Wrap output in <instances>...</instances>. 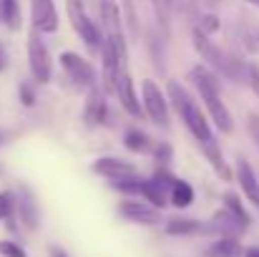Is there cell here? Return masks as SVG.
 Returning a JSON list of instances; mask_svg holds the SVG:
<instances>
[{
  "label": "cell",
  "instance_id": "1",
  "mask_svg": "<svg viewBox=\"0 0 259 257\" xmlns=\"http://www.w3.org/2000/svg\"><path fill=\"white\" fill-rule=\"evenodd\" d=\"M189 76H191L194 86L199 88V93H201V98H204V103H206V108H209V114H211V119H214V126H217L222 134H229L234 124H232V116H229L227 106L222 103V96H219L222 86L217 81V76H214L209 68H204V66L191 68Z\"/></svg>",
  "mask_w": 259,
  "mask_h": 257
},
{
  "label": "cell",
  "instance_id": "2",
  "mask_svg": "<svg viewBox=\"0 0 259 257\" xmlns=\"http://www.w3.org/2000/svg\"><path fill=\"white\" fill-rule=\"evenodd\" d=\"M166 91H169V98L174 101V108L181 114V119H184L186 129H189L199 141H209V139H211V126H209V121L204 119L201 108H199V106L191 101V96L181 88V84L169 81Z\"/></svg>",
  "mask_w": 259,
  "mask_h": 257
},
{
  "label": "cell",
  "instance_id": "3",
  "mask_svg": "<svg viewBox=\"0 0 259 257\" xmlns=\"http://www.w3.org/2000/svg\"><path fill=\"white\" fill-rule=\"evenodd\" d=\"M191 38H194V46H196V51L201 53V58H204L217 74H222L224 79H237V81L244 79V66H242L237 58L227 56L222 48H217L214 41H209V35H204L201 30H194Z\"/></svg>",
  "mask_w": 259,
  "mask_h": 257
},
{
  "label": "cell",
  "instance_id": "4",
  "mask_svg": "<svg viewBox=\"0 0 259 257\" xmlns=\"http://www.w3.org/2000/svg\"><path fill=\"white\" fill-rule=\"evenodd\" d=\"M101 20H103V28H106V38L113 43L116 53L128 58L126 35H123V20H121V10H118L116 0H101Z\"/></svg>",
  "mask_w": 259,
  "mask_h": 257
},
{
  "label": "cell",
  "instance_id": "5",
  "mask_svg": "<svg viewBox=\"0 0 259 257\" xmlns=\"http://www.w3.org/2000/svg\"><path fill=\"white\" fill-rule=\"evenodd\" d=\"M66 8H68V15H71V25H73L76 33L83 38V43H86L88 48H101L103 35H101L98 25L86 15L83 3H81V0H66Z\"/></svg>",
  "mask_w": 259,
  "mask_h": 257
},
{
  "label": "cell",
  "instance_id": "6",
  "mask_svg": "<svg viewBox=\"0 0 259 257\" xmlns=\"http://www.w3.org/2000/svg\"><path fill=\"white\" fill-rule=\"evenodd\" d=\"M141 108L159 126H166L169 124V103H166L161 88L154 84V81H144L141 84Z\"/></svg>",
  "mask_w": 259,
  "mask_h": 257
},
{
  "label": "cell",
  "instance_id": "7",
  "mask_svg": "<svg viewBox=\"0 0 259 257\" xmlns=\"http://www.w3.org/2000/svg\"><path fill=\"white\" fill-rule=\"evenodd\" d=\"M28 63H30L35 81L46 84L51 79V58H48V51L40 41V33H35V30H30V38H28Z\"/></svg>",
  "mask_w": 259,
  "mask_h": 257
},
{
  "label": "cell",
  "instance_id": "8",
  "mask_svg": "<svg viewBox=\"0 0 259 257\" xmlns=\"http://www.w3.org/2000/svg\"><path fill=\"white\" fill-rule=\"evenodd\" d=\"M61 66H63L66 76L71 79L73 86H78V88H91L93 86V68L78 53H73V51L61 53Z\"/></svg>",
  "mask_w": 259,
  "mask_h": 257
},
{
  "label": "cell",
  "instance_id": "9",
  "mask_svg": "<svg viewBox=\"0 0 259 257\" xmlns=\"http://www.w3.org/2000/svg\"><path fill=\"white\" fill-rule=\"evenodd\" d=\"M33 10V30L35 33H56L58 30V13L53 0H30Z\"/></svg>",
  "mask_w": 259,
  "mask_h": 257
},
{
  "label": "cell",
  "instance_id": "10",
  "mask_svg": "<svg viewBox=\"0 0 259 257\" xmlns=\"http://www.w3.org/2000/svg\"><path fill=\"white\" fill-rule=\"evenodd\" d=\"M121 217L136 225H159L161 222V212L146 202H121L118 207Z\"/></svg>",
  "mask_w": 259,
  "mask_h": 257
},
{
  "label": "cell",
  "instance_id": "11",
  "mask_svg": "<svg viewBox=\"0 0 259 257\" xmlns=\"http://www.w3.org/2000/svg\"><path fill=\"white\" fill-rule=\"evenodd\" d=\"M116 96H118L121 106H123L131 116H136V119L144 116V108H141V101L136 98V91H134V81H131V76H128V68H123V71L118 74V79H116Z\"/></svg>",
  "mask_w": 259,
  "mask_h": 257
},
{
  "label": "cell",
  "instance_id": "12",
  "mask_svg": "<svg viewBox=\"0 0 259 257\" xmlns=\"http://www.w3.org/2000/svg\"><path fill=\"white\" fill-rule=\"evenodd\" d=\"M106 116H108L106 98H103V93L96 86H91L88 88V101H86V124L88 126H98V124L106 121Z\"/></svg>",
  "mask_w": 259,
  "mask_h": 257
},
{
  "label": "cell",
  "instance_id": "13",
  "mask_svg": "<svg viewBox=\"0 0 259 257\" xmlns=\"http://www.w3.org/2000/svg\"><path fill=\"white\" fill-rule=\"evenodd\" d=\"M93 171L101 174V176H106V179H121V176L136 174L134 164H128V162H123V159H108V157L93 162Z\"/></svg>",
  "mask_w": 259,
  "mask_h": 257
},
{
  "label": "cell",
  "instance_id": "14",
  "mask_svg": "<svg viewBox=\"0 0 259 257\" xmlns=\"http://www.w3.org/2000/svg\"><path fill=\"white\" fill-rule=\"evenodd\" d=\"M237 179H239V187L244 189V194H247V199L254 204L259 209V179L254 169L249 167V162H244V159H239V167H237Z\"/></svg>",
  "mask_w": 259,
  "mask_h": 257
},
{
  "label": "cell",
  "instance_id": "15",
  "mask_svg": "<svg viewBox=\"0 0 259 257\" xmlns=\"http://www.w3.org/2000/svg\"><path fill=\"white\" fill-rule=\"evenodd\" d=\"M15 207L20 209V219H23V225L30 227V230H35L38 222H40V214H38V207H35L33 194H30L25 187H20V199H15Z\"/></svg>",
  "mask_w": 259,
  "mask_h": 257
},
{
  "label": "cell",
  "instance_id": "16",
  "mask_svg": "<svg viewBox=\"0 0 259 257\" xmlns=\"http://www.w3.org/2000/svg\"><path fill=\"white\" fill-rule=\"evenodd\" d=\"M141 194H144L146 202H151V207H156V209H161V207L169 204V187H164L156 176L144 179V184H141Z\"/></svg>",
  "mask_w": 259,
  "mask_h": 257
},
{
  "label": "cell",
  "instance_id": "17",
  "mask_svg": "<svg viewBox=\"0 0 259 257\" xmlns=\"http://www.w3.org/2000/svg\"><path fill=\"white\" fill-rule=\"evenodd\" d=\"M201 144V152L206 154V159H209V164L214 167V171L222 176V179H232V169H229V164L224 162V154H222V149L214 144V139H209V141H199Z\"/></svg>",
  "mask_w": 259,
  "mask_h": 257
},
{
  "label": "cell",
  "instance_id": "18",
  "mask_svg": "<svg viewBox=\"0 0 259 257\" xmlns=\"http://www.w3.org/2000/svg\"><path fill=\"white\" fill-rule=\"evenodd\" d=\"M242 252H244V247L239 245L237 237H222V240L211 242L206 250L209 257H242Z\"/></svg>",
  "mask_w": 259,
  "mask_h": 257
},
{
  "label": "cell",
  "instance_id": "19",
  "mask_svg": "<svg viewBox=\"0 0 259 257\" xmlns=\"http://www.w3.org/2000/svg\"><path fill=\"white\" fill-rule=\"evenodd\" d=\"M211 230L224 232L227 237H234V235L244 232V227L239 225V219H237L234 214H229L227 209H222V212H217V214H214V219H211Z\"/></svg>",
  "mask_w": 259,
  "mask_h": 257
},
{
  "label": "cell",
  "instance_id": "20",
  "mask_svg": "<svg viewBox=\"0 0 259 257\" xmlns=\"http://www.w3.org/2000/svg\"><path fill=\"white\" fill-rule=\"evenodd\" d=\"M169 202H171L174 207H179V209L189 207V204L194 202V189H191V184L184 181V179H174L171 189H169Z\"/></svg>",
  "mask_w": 259,
  "mask_h": 257
},
{
  "label": "cell",
  "instance_id": "21",
  "mask_svg": "<svg viewBox=\"0 0 259 257\" xmlns=\"http://www.w3.org/2000/svg\"><path fill=\"white\" fill-rule=\"evenodd\" d=\"M123 144H126V149H131L134 154H146V152H151V139H149L144 131H139V129H128L126 136H123Z\"/></svg>",
  "mask_w": 259,
  "mask_h": 257
},
{
  "label": "cell",
  "instance_id": "22",
  "mask_svg": "<svg viewBox=\"0 0 259 257\" xmlns=\"http://www.w3.org/2000/svg\"><path fill=\"white\" fill-rule=\"evenodd\" d=\"M224 209H227L229 214H234L244 230L249 227V214H247V209L242 207V202H239V197H237V194H232V192H227V194H224Z\"/></svg>",
  "mask_w": 259,
  "mask_h": 257
},
{
  "label": "cell",
  "instance_id": "23",
  "mask_svg": "<svg viewBox=\"0 0 259 257\" xmlns=\"http://www.w3.org/2000/svg\"><path fill=\"white\" fill-rule=\"evenodd\" d=\"M0 10H3V23H5L10 30H18V28H20V8H18V0H0Z\"/></svg>",
  "mask_w": 259,
  "mask_h": 257
},
{
  "label": "cell",
  "instance_id": "24",
  "mask_svg": "<svg viewBox=\"0 0 259 257\" xmlns=\"http://www.w3.org/2000/svg\"><path fill=\"white\" fill-rule=\"evenodd\" d=\"M199 230H204V227L199 222H194V219H186V217H176V219L166 222V232L169 235H194Z\"/></svg>",
  "mask_w": 259,
  "mask_h": 257
},
{
  "label": "cell",
  "instance_id": "25",
  "mask_svg": "<svg viewBox=\"0 0 259 257\" xmlns=\"http://www.w3.org/2000/svg\"><path fill=\"white\" fill-rule=\"evenodd\" d=\"M141 184H144V176H139V174L121 176V179H111V187H116V189L123 192V194H141Z\"/></svg>",
  "mask_w": 259,
  "mask_h": 257
},
{
  "label": "cell",
  "instance_id": "26",
  "mask_svg": "<svg viewBox=\"0 0 259 257\" xmlns=\"http://www.w3.org/2000/svg\"><path fill=\"white\" fill-rule=\"evenodd\" d=\"M15 212V194L13 192H0V219H13Z\"/></svg>",
  "mask_w": 259,
  "mask_h": 257
},
{
  "label": "cell",
  "instance_id": "27",
  "mask_svg": "<svg viewBox=\"0 0 259 257\" xmlns=\"http://www.w3.org/2000/svg\"><path fill=\"white\" fill-rule=\"evenodd\" d=\"M0 257H28V252L10 240H0Z\"/></svg>",
  "mask_w": 259,
  "mask_h": 257
},
{
  "label": "cell",
  "instance_id": "28",
  "mask_svg": "<svg viewBox=\"0 0 259 257\" xmlns=\"http://www.w3.org/2000/svg\"><path fill=\"white\" fill-rule=\"evenodd\" d=\"M154 3V10L159 13V23L161 28L166 30L169 28V10H171V0H151Z\"/></svg>",
  "mask_w": 259,
  "mask_h": 257
},
{
  "label": "cell",
  "instance_id": "29",
  "mask_svg": "<svg viewBox=\"0 0 259 257\" xmlns=\"http://www.w3.org/2000/svg\"><path fill=\"white\" fill-rule=\"evenodd\" d=\"M196 30H201L204 35H211L214 30H219V18H214V15H204L201 23L196 25Z\"/></svg>",
  "mask_w": 259,
  "mask_h": 257
},
{
  "label": "cell",
  "instance_id": "30",
  "mask_svg": "<svg viewBox=\"0 0 259 257\" xmlns=\"http://www.w3.org/2000/svg\"><path fill=\"white\" fill-rule=\"evenodd\" d=\"M123 10H126V23L134 33H139V20H136V8H134V0H123Z\"/></svg>",
  "mask_w": 259,
  "mask_h": 257
},
{
  "label": "cell",
  "instance_id": "31",
  "mask_svg": "<svg viewBox=\"0 0 259 257\" xmlns=\"http://www.w3.org/2000/svg\"><path fill=\"white\" fill-rule=\"evenodd\" d=\"M244 79L249 81V86L254 88V93L259 96V66H247L244 68Z\"/></svg>",
  "mask_w": 259,
  "mask_h": 257
},
{
  "label": "cell",
  "instance_id": "32",
  "mask_svg": "<svg viewBox=\"0 0 259 257\" xmlns=\"http://www.w3.org/2000/svg\"><path fill=\"white\" fill-rule=\"evenodd\" d=\"M20 101H23V106H28V108L35 103V93H33V88L28 84L20 86Z\"/></svg>",
  "mask_w": 259,
  "mask_h": 257
},
{
  "label": "cell",
  "instance_id": "33",
  "mask_svg": "<svg viewBox=\"0 0 259 257\" xmlns=\"http://www.w3.org/2000/svg\"><path fill=\"white\" fill-rule=\"evenodd\" d=\"M249 134L254 136V141L259 146V116H254V114H249Z\"/></svg>",
  "mask_w": 259,
  "mask_h": 257
},
{
  "label": "cell",
  "instance_id": "34",
  "mask_svg": "<svg viewBox=\"0 0 259 257\" xmlns=\"http://www.w3.org/2000/svg\"><path fill=\"white\" fill-rule=\"evenodd\" d=\"M154 154H156L159 162H169V159H171V149H169L166 144H161L159 149H154Z\"/></svg>",
  "mask_w": 259,
  "mask_h": 257
},
{
  "label": "cell",
  "instance_id": "35",
  "mask_svg": "<svg viewBox=\"0 0 259 257\" xmlns=\"http://www.w3.org/2000/svg\"><path fill=\"white\" fill-rule=\"evenodd\" d=\"M8 68V53H5V46L0 43V71Z\"/></svg>",
  "mask_w": 259,
  "mask_h": 257
},
{
  "label": "cell",
  "instance_id": "36",
  "mask_svg": "<svg viewBox=\"0 0 259 257\" xmlns=\"http://www.w3.org/2000/svg\"><path fill=\"white\" fill-rule=\"evenodd\" d=\"M48 255H51V257H68V255H66V250H63V247H53V245L48 247Z\"/></svg>",
  "mask_w": 259,
  "mask_h": 257
},
{
  "label": "cell",
  "instance_id": "37",
  "mask_svg": "<svg viewBox=\"0 0 259 257\" xmlns=\"http://www.w3.org/2000/svg\"><path fill=\"white\" fill-rule=\"evenodd\" d=\"M242 255L244 257H259V247H249V250H244Z\"/></svg>",
  "mask_w": 259,
  "mask_h": 257
},
{
  "label": "cell",
  "instance_id": "38",
  "mask_svg": "<svg viewBox=\"0 0 259 257\" xmlns=\"http://www.w3.org/2000/svg\"><path fill=\"white\" fill-rule=\"evenodd\" d=\"M249 3H254V5H259V0H249Z\"/></svg>",
  "mask_w": 259,
  "mask_h": 257
},
{
  "label": "cell",
  "instance_id": "39",
  "mask_svg": "<svg viewBox=\"0 0 259 257\" xmlns=\"http://www.w3.org/2000/svg\"><path fill=\"white\" fill-rule=\"evenodd\" d=\"M0 23H3V10H0Z\"/></svg>",
  "mask_w": 259,
  "mask_h": 257
}]
</instances>
